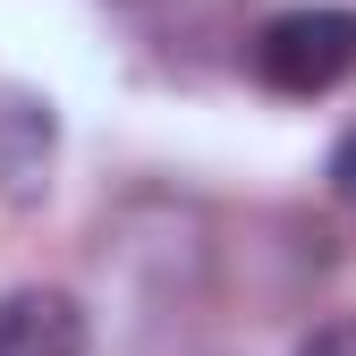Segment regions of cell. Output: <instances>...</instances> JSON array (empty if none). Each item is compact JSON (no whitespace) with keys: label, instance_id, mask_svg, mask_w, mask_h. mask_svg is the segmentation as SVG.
<instances>
[{"label":"cell","instance_id":"6da1fadb","mask_svg":"<svg viewBox=\"0 0 356 356\" xmlns=\"http://www.w3.org/2000/svg\"><path fill=\"white\" fill-rule=\"evenodd\" d=\"M254 76L272 94H289V102H314L331 85H348L356 76V9H331V0L280 9L254 34Z\"/></svg>","mask_w":356,"mask_h":356},{"label":"cell","instance_id":"7a4b0ae2","mask_svg":"<svg viewBox=\"0 0 356 356\" xmlns=\"http://www.w3.org/2000/svg\"><path fill=\"white\" fill-rule=\"evenodd\" d=\"M51 153H60V119L42 94L0 85V204H42L51 195Z\"/></svg>","mask_w":356,"mask_h":356},{"label":"cell","instance_id":"3957f363","mask_svg":"<svg viewBox=\"0 0 356 356\" xmlns=\"http://www.w3.org/2000/svg\"><path fill=\"white\" fill-rule=\"evenodd\" d=\"M0 356H85V305L68 289H9L0 297Z\"/></svg>","mask_w":356,"mask_h":356},{"label":"cell","instance_id":"277c9868","mask_svg":"<svg viewBox=\"0 0 356 356\" xmlns=\"http://www.w3.org/2000/svg\"><path fill=\"white\" fill-rule=\"evenodd\" d=\"M297 356H356V314H348V323H323V331L305 339Z\"/></svg>","mask_w":356,"mask_h":356},{"label":"cell","instance_id":"5b68a950","mask_svg":"<svg viewBox=\"0 0 356 356\" xmlns=\"http://www.w3.org/2000/svg\"><path fill=\"white\" fill-rule=\"evenodd\" d=\"M331 187L356 204V127H348V136H339V153H331Z\"/></svg>","mask_w":356,"mask_h":356}]
</instances>
